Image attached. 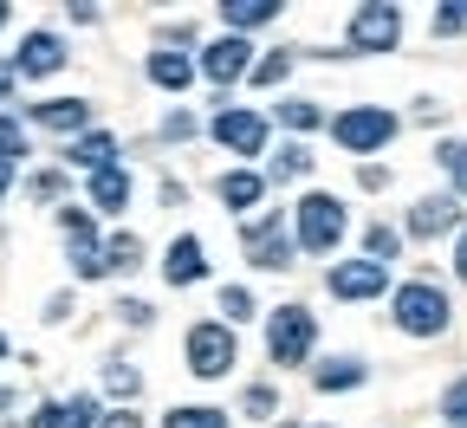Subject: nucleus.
<instances>
[{
  "mask_svg": "<svg viewBox=\"0 0 467 428\" xmlns=\"http://www.w3.org/2000/svg\"><path fill=\"white\" fill-rule=\"evenodd\" d=\"M91 202L110 208V214H117V208H130V169H117V162L98 169V175H91Z\"/></svg>",
  "mask_w": 467,
  "mask_h": 428,
  "instance_id": "obj_19",
  "label": "nucleus"
},
{
  "mask_svg": "<svg viewBox=\"0 0 467 428\" xmlns=\"http://www.w3.org/2000/svg\"><path fill=\"white\" fill-rule=\"evenodd\" d=\"M221 312H227V325H234V318H254V292H247V286H227V292H221Z\"/></svg>",
  "mask_w": 467,
  "mask_h": 428,
  "instance_id": "obj_29",
  "label": "nucleus"
},
{
  "mask_svg": "<svg viewBox=\"0 0 467 428\" xmlns=\"http://www.w3.org/2000/svg\"><path fill=\"white\" fill-rule=\"evenodd\" d=\"M7 402H14V396H7V390H0V409H7Z\"/></svg>",
  "mask_w": 467,
  "mask_h": 428,
  "instance_id": "obj_45",
  "label": "nucleus"
},
{
  "mask_svg": "<svg viewBox=\"0 0 467 428\" xmlns=\"http://www.w3.org/2000/svg\"><path fill=\"white\" fill-rule=\"evenodd\" d=\"M441 415H448L454 428H467V377H461V383H448V396H441Z\"/></svg>",
  "mask_w": 467,
  "mask_h": 428,
  "instance_id": "obj_32",
  "label": "nucleus"
},
{
  "mask_svg": "<svg viewBox=\"0 0 467 428\" xmlns=\"http://www.w3.org/2000/svg\"><path fill=\"white\" fill-rule=\"evenodd\" d=\"M234 357H241V350H234V331H227L221 318H208V325L189 331V371H195L202 383L227 377V371H234Z\"/></svg>",
  "mask_w": 467,
  "mask_h": 428,
  "instance_id": "obj_5",
  "label": "nucleus"
},
{
  "mask_svg": "<svg viewBox=\"0 0 467 428\" xmlns=\"http://www.w3.org/2000/svg\"><path fill=\"white\" fill-rule=\"evenodd\" d=\"M98 422H104V428H143L137 415H98Z\"/></svg>",
  "mask_w": 467,
  "mask_h": 428,
  "instance_id": "obj_39",
  "label": "nucleus"
},
{
  "mask_svg": "<svg viewBox=\"0 0 467 428\" xmlns=\"http://www.w3.org/2000/svg\"><path fill=\"white\" fill-rule=\"evenodd\" d=\"M358 383H364V363L358 357H337V363L318 371V390H358Z\"/></svg>",
  "mask_w": 467,
  "mask_h": 428,
  "instance_id": "obj_24",
  "label": "nucleus"
},
{
  "mask_svg": "<svg viewBox=\"0 0 467 428\" xmlns=\"http://www.w3.org/2000/svg\"><path fill=\"white\" fill-rule=\"evenodd\" d=\"M358 182H364V189H389V169H377V162H364V175H358Z\"/></svg>",
  "mask_w": 467,
  "mask_h": 428,
  "instance_id": "obj_38",
  "label": "nucleus"
},
{
  "mask_svg": "<svg viewBox=\"0 0 467 428\" xmlns=\"http://www.w3.org/2000/svg\"><path fill=\"white\" fill-rule=\"evenodd\" d=\"M0 357H7V338H0Z\"/></svg>",
  "mask_w": 467,
  "mask_h": 428,
  "instance_id": "obj_46",
  "label": "nucleus"
},
{
  "mask_svg": "<svg viewBox=\"0 0 467 428\" xmlns=\"http://www.w3.org/2000/svg\"><path fill=\"white\" fill-rule=\"evenodd\" d=\"M396 325H402L409 338H435V331H448V292L429 286V279H409V286L396 292Z\"/></svg>",
  "mask_w": 467,
  "mask_h": 428,
  "instance_id": "obj_1",
  "label": "nucleus"
},
{
  "mask_svg": "<svg viewBox=\"0 0 467 428\" xmlns=\"http://www.w3.org/2000/svg\"><path fill=\"white\" fill-rule=\"evenodd\" d=\"M162 428H227V409H208V402H189V409H169Z\"/></svg>",
  "mask_w": 467,
  "mask_h": 428,
  "instance_id": "obj_22",
  "label": "nucleus"
},
{
  "mask_svg": "<svg viewBox=\"0 0 467 428\" xmlns=\"http://www.w3.org/2000/svg\"><path fill=\"white\" fill-rule=\"evenodd\" d=\"M454 33H467V7H441L435 14V39H454Z\"/></svg>",
  "mask_w": 467,
  "mask_h": 428,
  "instance_id": "obj_33",
  "label": "nucleus"
},
{
  "mask_svg": "<svg viewBox=\"0 0 467 428\" xmlns=\"http://www.w3.org/2000/svg\"><path fill=\"white\" fill-rule=\"evenodd\" d=\"M208 273V260H202V240L195 234H182V240H169V260H162V279L169 286H195Z\"/></svg>",
  "mask_w": 467,
  "mask_h": 428,
  "instance_id": "obj_13",
  "label": "nucleus"
},
{
  "mask_svg": "<svg viewBox=\"0 0 467 428\" xmlns=\"http://www.w3.org/2000/svg\"><path fill=\"white\" fill-rule=\"evenodd\" d=\"M221 20L234 26V39H241L247 26H266V20H279V0H221Z\"/></svg>",
  "mask_w": 467,
  "mask_h": 428,
  "instance_id": "obj_16",
  "label": "nucleus"
},
{
  "mask_svg": "<svg viewBox=\"0 0 467 428\" xmlns=\"http://www.w3.org/2000/svg\"><path fill=\"white\" fill-rule=\"evenodd\" d=\"M33 428H98V402H91V396L39 402V409H33Z\"/></svg>",
  "mask_w": 467,
  "mask_h": 428,
  "instance_id": "obj_14",
  "label": "nucleus"
},
{
  "mask_svg": "<svg viewBox=\"0 0 467 428\" xmlns=\"http://www.w3.org/2000/svg\"><path fill=\"white\" fill-rule=\"evenodd\" d=\"M7 189H14V162H0V202H7Z\"/></svg>",
  "mask_w": 467,
  "mask_h": 428,
  "instance_id": "obj_41",
  "label": "nucleus"
},
{
  "mask_svg": "<svg viewBox=\"0 0 467 428\" xmlns=\"http://www.w3.org/2000/svg\"><path fill=\"white\" fill-rule=\"evenodd\" d=\"M20 156H26V130H20V117H0V162H14V169H20Z\"/></svg>",
  "mask_w": 467,
  "mask_h": 428,
  "instance_id": "obj_27",
  "label": "nucleus"
},
{
  "mask_svg": "<svg viewBox=\"0 0 467 428\" xmlns=\"http://www.w3.org/2000/svg\"><path fill=\"white\" fill-rule=\"evenodd\" d=\"M150 78H156L162 91H182V85L195 78V66H189L182 52H150Z\"/></svg>",
  "mask_w": 467,
  "mask_h": 428,
  "instance_id": "obj_20",
  "label": "nucleus"
},
{
  "mask_svg": "<svg viewBox=\"0 0 467 428\" xmlns=\"http://www.w3.org/2000/svg\"><path fill=\"white\" fill-rule=\"evenodd\" d=\"M110 156H117V137H110V130H85V137L66 150V162H78V169H91V175L110 169Z\"/></svg>",
  "mask_w": 467,
  "mask_h": 428,
  "instance_id": "obj_17",
  "label": "nucleus"
},
{
  "mask_svg": "<svg viewBox=\"0 0 467 428\" xmlns=\"http://www.w3.org/2000/svg\"><path fill=\"white\" fill-rule=\"evenodd\" d=\"M454 221H461V202L454 195H429V202H416V214H409V234L429 240V234H448Z\"/></svg>",
  "mask_w": 467,
  "mask_h": 428,
  "instance_id": "obj_15",
  "label": "nucleus"
},
{
  "mask_svg": "<svg viewBox=\"0 0 467 428\" xmlns=\"http://www.w3.org/2000/svg\"><path fill=\"white\" fill-rule=\"evenodd\" d=\"M454 189H461V195H467V169H461V175H454Z\"/></svg>",
  "mask_w": 467,
  "mask_h": 428,
  "instance_id": "obj_44",
  "label": "nucleus"
},
{
  "mask_svg": "<svg viewBox=\"0 0 467 428\" xmlns=\"http://www.w3.org/2000/svg\"><path fill=\"white\" fill-rule=\"evenodd\" d=\"M454 273L467 279V234H461V247H454Z\"/></svg>",
  "mask_w": 467,
  "mask_h": 428,
  "instance_id": "obj_42",
  "label": "nucleus"
},
{
  "mask_svg": "<svg viewBox=\"0 0 467 428\" xmlns=\"http://www.w3.org/2000/svg\"><path fill=\"white\" fill-rule=\"evenodd\" d=\"M331 137H337V150L364 156V150H383V143L396 137V117H389L383 104H358V110H337V117H331Z\"/></svg>",
  "mask_w": 467,
  "mask_h": 428,
  "instance_id": "obj_2",
  "label": "nucleus"
},
{
  "mask_svg": "<svg viewBox=\"0 0 467 428\" xmlns=\"http://www.w3.org/2000/svg\"><path fill=\"white\" fill-rule=\"evenodd\" d=\"M117 318H130V325H150V305H143V298H124V305H117Z\"/></svg>",
  "mask_w": 467,
  "mask_h": 428,
  "instance_id": "obj_37",
  "label": "nucleus"
},
{
  "mask_svg": "<svg viewBox=\"0 0 467 428\" xmlns=\"http://www.w3.org/2000/svg\"><path fill=\"white\" fill-rule=\"evenodd\" d=\"M247 260H254L260 273H285V266H292V234L279 227V214L247 221Z\"/></svg>",
  "mask_w": 467,
  "mask_h": 428,
  "instance_id": "obj_7",
  "label": "nucleus"
},
{
  "mask_svg": "<svg viewBox=\"0 0 467 428\" xmlns=\"http://www.w3.org/2000/svg\"><path fill=\"white\" fill-rule=\"evenodd\" d=\"M312 338H318V325H312L306 305H279L273 325H266V350H273L279 371H285V363H306L312 357Z\"/></svg>",
  "mask_w": 467,
  "mask_h": 428,
  "instance_id": "obj_3",
  "label": "nucleus"
},
{
  "mask_svg": "<svg viewBox=\"0 0 467 428\" xmlns=\"http://www.w3.org/2000/svg\"><path fill=\"white\" fill-rule=\"evenodd\" d=\"M396 39H402V14L389 0L358 7V20H350V52H396Z\"/></svg>",
  "mask_w": 467,
  "mask_h": 428,
  "instance_id": "obj_6",
  "label": "nucleus"
},
{
  "mask_svg": "<svg viewBox=\"0 0 467 428\" xmlns=\"http://www.w3.org/2000/svg\"><path fill=\"white\" fill-rule=\"evenodd\" d=\"M7 20H14V7H7V0H0V26H7Z\"/></svg>",
  "mask_w": 467,
  "mask_h": 428,
  "instance_id": "obj_43",
  "label": "nucleus"
},
{
  "mask_svg": "<svg viewBox=\"0 0 467 428\" xmlns=\"http://www.w3.org/2000/svg\"><path fill=\"white\" fill-rule=\"evenodd\" d=\"M279 124H292V130H318L325 110H318L312 98H285V104H279Z\"/></svg>",
  "mask_w": 467,
  "mask_h": 428,
  "instance_id": "obj_25",
  "label": "nucleus"
},
{
  "mask_svg": "<svg viewBox=\"0 0 467 428\" xmlns=\"http://www.w3.org/2000/svg\"><path fill=\"white\" fill-rule=\"evenodd\" d=\"M162 137H175V143H182V137H195V117H189V110H175L169 124H162Z\"/></svg>",
  "mask_w": 467,
  "mask_h": 428,
  "instance_id": "obj_36",
  "label": "nucleus"
},
{
  "mask_svg": "<svg viewBox=\"0 0 467 428\" xmlns=\"http://www.w3.org/2000/svg\"><path fill=\"white\" fill-rule=\"evenodd\" d=\"M285 72H292V58H285V52H273V58H260L247 78H254V85H285Z\"/></svg>",
  "mask_w": 467,
  "mask_h": 428,
  "instance_id": "obj_28",
  "label": "nucleus"
},
{
  "mask_svg": "<svg viewBox=\"0 0 467 428\" xmlns=\"http://www.w3.org/2000/svg\"><path fill=\"white\" fill-rule=\"evenodd\" d=\"M14 98V66H0V104Z\"/></svg>",
  "mask_w": 467,
  "mask_h": 428,
  "instance_id": "obj_40",
  "label": "nucleus"
},
{
  "mask_svg": "<svg viewBox=\"0 0 467 428\" xmlns=\"http://www.w3.org/2000/svg\"><path fill=\"white\" fill-rule=\"evenodd\" d=\"M435 162H441L448 175H461V169H467V143H441V150H435Z\"/></svg>",
  "mask_w": 467,
  "mask_h": 428,
  "instance_id": "obj_35",
  "label": "nucleus"
},
{
  "mask_svg": "<svg viewBox=\"0 0 467 428\" xmlns=\"http://www.w3.org/2000/svg\"><path fill=\"white\" fill-rule=\"evenodd\" d=\"M241 409H247V415H273V409H279V396L260 383V390H247V402H241Z\"/></svg>",
  "mask_w": 467,
  "mask_h": 428,
  "instance_id": "obj_34",
  "label": "nucleus"
},
{
  "mask_svg": "<svg viewBox=\"0 0 467 428\" xmlns=\"http://www.w3.org/2000/svg\"><path fill=\"white\" fill-rule=\"evenodd\" d=\"M279 428H299V422H279Z\"/></svg>",
  "mask_w": 467,
  "mask_h": 428,
  "instance_id": "obj_47",
  "label": "nucleus"
},
{
  "mask_svg": "<svg viewBox=\"0 0 467 428\" xmlns=\"http://www.w3.org/2000/svg\"><path fill=\"white\" fill-rule=\"evenodd\" d=\"M247 52H254L247 39H234V33H227V39H214V46L202 52V72H208L214 85H234V78H247V72H254V58H247Z\"/></svg>",
  "mask_w": 467,
  "mask_h": 428,
  "instance_id": "obj_11",
  "label": "nucleus"
},
{
  "mask_svg": "<svg viewBox=\"0 0 467 428\" xmlns=\"http://www.w3.org/2000/svg\"><path fill=\"white\" fill-rule=\"evenodd\" d=\"M33 124L39 130H58V137H78L91 124V104L85 98H46V104H33Z\"/></svg>",
  "mask_w": 467,
  "mask_h": 428,
  "instance_id": "obj_12",
  "label": "nucleus"
},
{
  "mask_svg": "<svg viewBox=\"0 0 467 428\" xmlns=\"http://www.w3.org/2000/svg\"><path fill=\"white\" fill-rule=\"evenodd\" d=\"M306 169H312V150H306V143H285V150H279V162H273V175H279V182H299Z\"/></svg>",
  "mask_w": 467,
  "mask_h": 428,
  "instance_id": "obj_26",
  "label": "nucleus"
},
{
  "mask_svg": "<svg viewBox=\"0 0 467 428\" xmlns=\"http://www.w3.org/2000/svg\"><path fill=\"white\" fill-rule=\"evenodd\" d=\"M58 66H66V39H58V33H26V39H20L14 78H52Z\"/></svg>",
  "mask_w": 467,
  "mask_h": 428,
  "instance_id": "obj_10",
  "label": "nucleus"
},
{
  "mask_svg": "<svg viewBox=\"0 0 467 428\" xmlns=\"http://www.w3.org/2000/svg\"><path fill=\"white\" fill-rule=\"evenodd\" d=\"M344 227H350V214H344L337 195H306L299 202V247L306 254H331L344 240Z\"/></svg>",
  "mask_w": 467,
  "mask_h": 428,
  "instance_id": "obj_4",
  "label": "nucleus"
},
{
  "mask_svg": "<svg viewBox=\"0 0 467 428\" xmlns=\"http://www.w3.org/2000/svg\"><path fill=\"white\" fill-rule=\"evenodd\" d=\"M214 143L234 150V156H260V150H266V117H254V110H221V117H214Z\"/></svg>",
  "mask_w": 467,
  "mask_h": 428,
  "instance_id": "obj_8",
  "label": "nucleus"
},
{
  "mask_svg": "<svg viewBox=\"0 0 467 428\" xmlns=\"http://www.w3.org/2000/svg\"><path fill=\"white\" fill-rule=\"evenodd\" d=\"M104 383H110V396H137V390H143V377L130 371V363H110V371H104Z\"/></svg>",
  "mask_w": 467,
  "mask_h": 428,
  "instance_id": "obj_31",
  "label": "nucleus"
},
{
  "mask_svg": "<svg viewBox=\"0 0 467 428\" xmlns=\"http://www.w3.org/2000/svg\"><path fill=\"white\" fill-rule=\"evenodd\" d=\"M396 247H402V234H396V227H383V221L364 234V260H370V266H389V260H396Z\"/></svg>",
  "mask_w": 467,
  "mask_h": 428,
  "instance_id": "obj_23",
  "label": "nucleus"
},
{
  "mask_svg": "<svg viewBox=\"0 0 467 428\" xmlns=\"http://www.w3.org/2000/svg\"><path fill=\"white\" fill-rule=\"evenodd\" d=\"M137 254H143V240H137V234H110L104 247H98L104 273H130V266H137Z\"/></svg>",
  "mask_w": 467,
  "mask_h": 428,
  "instance_id": "obj_21",
  "label": "nucleus"
},
{
  "mask_svg": "<svg viewBox=\"0 0 467 428\" xmlns=\"http://www.w3.org/2000/svg\"><path fill=\"white\" fill-rule=\"evenodd\" d=\"M26 195H33V202H58V195H66V175H58V169L33 175V182H26Z\"/></svg>",
  "mask_w": 467,
  "mask_h": 428,
  "instance_id": "obj_30",
  "label": "nucleus"
},
{
  "mask_svg": "<svg viewBox=\"0 0 467 428\" xmlns=\"http://www.w3.org/2000/svg\"><path fill=\"white\" fill-rule=\"evenodd\" d=\"M325 286H331V298H377V292L389 286V266L344 260V266H331V273H325Z\"/></svg>",
  "mask_w": 467,
  "mask_h": 428,
  "instance_id": "obj_9",
  "label": "nucleus"
},
{
  "mask_svg": "<svg viewBox=\"0 0 467 428\" xmlns=\"http://www.w3.org/2000/svg\"><path fill=\"white\" fill-rule=\"evenodd\" d=\"M260 195H266V182H260L254 169H227V175H221V202H227V208L247 214V208H260Z\"/></svg>",
  "mask_w": 467,
  "mask_h": 428,
  "instance_id": "obj_18",
  "label": "nucleus"
}]
</instances>
